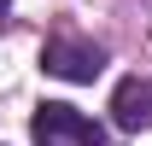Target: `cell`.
<instances>
[{"instance_id": "6da1fadb", "label": "cell", "mask_w": 152, "mask_h": 146, "mask_svg": "<svg viewBox=\"0 0 152 146\" xmlns=\"http://www.w3.org/2000/svg\"><path fill=\"white\" fill-rule=\"evenodd\" d=\"M41 70L64 76V82H94L105 70V47L99 41H82V35H47L41 41Z\"/></svg>"}, {"instance_id": "7a4b0ae2", "label": "cell", "mask_w": 152, "mask_h": 146, "mask_svg": "<svg viewBox=\"0 0 152 146\" xmlns=\"http://www.w3.org/2000/svg\"><path fill=\"white\" fill-rule=\"evenodd\" d=\"M35 128H53V134H64L70 146H105V128H99L94 117H82L76 105H58V99H47V105L35 111Z\"/></svg>"}, {"instance_id": "3957f363", "label": "cell", "mask_w": 152, "mask_h": 146, "mask_svg": "<svg viewBox=\"0 0 152 146\" xmlns=\"http://www.w3.org/2000/svg\"><path fill=\"white\" fill-rule=\"evenodd\" d=\"M111 123L123 128V134H134V128H152V82H140V76H123L111 93Z\"/></svg>"}, {"instance_id": "277c9868", "label": "cell", "mask_w": 152, "mask_h": 146, "mask_svg": "<svg viewBox=\"0 0 152 146\" xmlns=\"http://www.w3.org/2000/svg\"><path fill=\"white\" fill-rule=\"evenodd\" d=\"M35 146H70L64 134H53V128H35Z\"/></svg>"}]
</instances>
